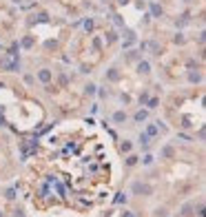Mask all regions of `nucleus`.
Masks as SVG:
<instances>
[{
  "label": "nucleus",
  "instance_id": "f257e3e1",
  "mask_svg": "<svg viewBox=\"0 0 206 217\" xmlns=\"http://www.w3.org/2000/svg\"><path fill=\"white\" fill-rule=\"evenodd\" d=\"M133 193H137V195H151L153 193V188L151 186H146V184H133Z\"/></svg>",
  "mask_w": 206,
  "mask_h": 217
},
{
  "label": "nucleus",
  "instance_id": "f03ea898",
  "mask_svg": "<svg viewBox=\"0 0 206 217\" xmlns=\"http://www.w3.org/2000/svg\"><path fill=\"white\" fill-rule=\"evenodd\" d=\"M0 69H11V71H16L18 69V62H11V60H9V58H0Z\"/></svg>",
  "mask_w": 206,
  "mask_h": 217
},
{
  "label": "nucleus",
  "instance_id": "7ed1b4c3",
  "mask_svg": "<svg viewBox=\"0 0 206 217\" xmlns=\"http://www.w3.org/2000/svg\"><path fill=\"white\" fill-rule=\"evenodd\" d=\"M38 80H40V82H44V84H47V82H51V71H49V69L38 71Z\"/></svg>",
  "mask_w": 206,
  "mask_h": 217
},
{
  "label": "nucleus",
  "instance_id": "20e7f679",
  "mask_svg": "<svg viewBox=\"0 0 206 217\" xmlns=\"http://www.w3.org/2000/svg\"><path fill=\"white\" fill-rule=\"evenodd\" d=\"M151 13H153V16H155V18H160V16H162V7H160V5H155V2H153V5H151Z\"/></svg>",
  "mask_w": 206,
  "mask_h": 217
},
{
  "label": "nucleus",
  "instance_id": "39448f33",
  "mask_svg": "<svg viewBox=\"0 0 206 217\" xmlns=\"http://www.w3.org/2000/svg\"><path fill=\"white\" fill-rule=\"evenodd\" d=\"M148 69H151V67H148V62H140L137 64V71L140 73H148Z\"/></svg>",
  "mask_w": 206,
  "mask_h": 217
},
{
  "label": "nucleus",
  "instance_id": "423d86ee",
  "mask_svg": "<svg viewBox=\"0 0 206 217\" xmlns=\"http://www.w3.org/2000/svg\"><path fill=\"white\" fill-rule=\"evenodd\" d=\"M113 120H115V122H124V120H126V113H124V111H118L115 115H113Z\"/></svg>",
  "mask_w": 206,
  "mask_h": 217
},
{
  "label": "nucleus",
  "instance_id": "0eeeda50",
  "mask_svg": "<svg viewBox=\"0 0 206 217\" xmlns=\"http://www.w3.org/2000/svg\"><path fill=\"white\" fill-rule=\"evenodd\" d=\"M135 120H137V122H144V120H146V111H137V113H135Z\"/></svg>",
  "mask_w": 206,
  "mask_h": 217
},
{
  "label": "nucleus",
  "instance_id": "6e6552de",
  "mask_svg": "<svg viewBox=\"0 0 206 217\" xmlns=\"http://www.w3.org/2000/svg\"><path fill=\"white\" fill-rule=\"evenodd\" d=\"M162 155H164V157H173V148H171V146H164V148H162Z\"/></svg>",
  "mask_w": 206,
  "mask_h": 217
},
{
  "label": "nucleus",
  "instance_id": "1a4fd4ad",
  "mask_svg": "<svg viewBox=\"0 0 206 217\" xmlns=\"http://www.w3.org/2000/svg\"><path fill=\"white\" fill-rule=\"evenodd\" d=\"M191 211H193V204H184V206H182V213H184V215H193Z\"/></svg>",
  "mask_w": 206,
  "mask_h": 217
},
{
  "label": "nucleus",
  "instance_id": "9d476101",
  "mask_svg": "<svg viewBox=\"0 0 206 217\" xmlns=\"http://www.w3.org/2000/svg\"><path fill=\"white\" fill-rule=\"evenodd\" d=\"M22 47H27V49L33 47V38H24V40H22Z\"/></svg>",
  "mask_w": 206,
  "mask_h": 217
},
{
  "label": "nucleus",
  "instance_id": "9b49d317",
  "mask_svg": "<svg viewBox=\"0 0 206 217\" xmlns=\"http://www.w3.org/2000/svg\"><path fill=\"white\" fill-rule=\"evenodd\" d=\"M189 80H191V82H200V80H202V75H200V73H191V75H189Z\"/></svg>",
  "mask_w": 206,
  "mask_h": 217
},
{
  "label": "nucleus",
  "instance_id": "f8f14e48",
  "mask_svg": "<svg viewBox=\"0 0 206 217\" xmlns=\"http://www.w3.org/2000/svg\"><path fill=\"white\" fill-rule=\"evenodd\" d=\"M155 133H157V126H148V129H146V135H148V137L155 135Z\"/></svg>",
  "mask_w": 206,
  "mask_h": 217
},
{
  "label": "nucleus",
  "instance_id": "ddd939ff",
  "mask_svg": "<svg viewBox=\"0 0 206 217\" xmlns=\"http://www.w3.org/2000/svg\"><path fill=\"white\" fill-rule=\"evenodd\" d=\"M135 162H137V157H135V155H129V157H126V164H129V166H133Z\"/></svg>",
  "mask_w": 206,
  "mask_h": 217
},
{
  "label": "nucleus",
  "instance_id": "4468645a",
  "mask_svg": "<svg viewBox=\"0 0 206 217\" xmlns=\"http://www.w3.org/2000/svg\"><path fill=\"white\" fill-rule=\"evenodd\" d=\"M140 144H144V146L148 144V135H146V133H142V135H140Z\"/></svg>",
  "mask_w": 206,
  "mask_h": 217
},
{
  "label": "nucleus",
  "instance_id": "2eb2a0df",
  "mask_svg": "<svg viewBox=\"0 0 206 217\" xmlns=\"http://www.w3.org/2000/svg\"><path fill=\"white\" fill-rule=\"evenodd\" d=\"M109 78H111V80H118L120 75H118V71H115V69H111V71H109Z\"/></svg>",
  "mask_w": 206,
  "mask_h": 217
},
{
  "label": "nucleus",
  "instance_id": "dca6fc26",
  "mask_svg": "<svg viewBox=\"0 0 206 217\" xmlns=\"http://www.w3.org/2000/svg\"><path fill=\"white\" fill-rule=\"evenodd\" d=\"M115 38H118V36H115V31H109V33H107V40H109V42H113Z\"/></svg>",
  "mask_w": 206,
  "mask_h": 217
},
{
  "label": "nucleus",
  "instance_id": "f3484780",
  "mask_svg": "<svg viewBox=\"0 0 206 217\" xmlns=\"http://www.w3.org/2000/svg\"><path fill=\"white\" fill-rule=\"evenodd\" d=\"M84 29L91 31V29H93V20H87V22H84Z\"/></svg>",
  "mask_w": 206,
  "mask_h": 217
},
{
  "label": "nucleus",
  "instance_id": "a211bd4d",
  "mask_svg": "<svg viewBox=\"0 0 206 217\" xmlns=\"http://www.w3.org/2000/svg\"><path fill=\"white\" fill-rule=\"evenodd\" d=\"M7 197H9V200H13V197H16V191H13V188H9V191H7Z\"/></svg>",
  "mask_w": 206,
  "mask_h": 217
},
{
  "label": "nucleus",
  "instance_id": "6ab92c4d",
  "mask_svg": "<svg viewBox=\"0 0 206 217\" xmlns=\"http://www.w3.org/2000/svg\"><path fill=\"white\" fill-rule=\"evenodd\" d=\"M87 93H96V84H87Z\"/></svg>",
  "mask_w": 206,
  "mask_h": 217
},
{
  "label": "nucleus",
  "instance_id": "aec40b11",
  "mask_svg": "<svg viewBox=\"0 0 206 217\" xmlns=\"http://www.w3.org/2000/svg\"><path fill=\"white\" fill-rule=\"evenodd\" d=\"M13 217H24V211H20V208H18V211L13 213Z\"/></svg>",
  "mask_w": 206,
  "mask_h": 217
},
{
  "label": "nucleus",
  "instance_id": "412c9836",
  "mask_svg": "<svg viewBox=\"0 0 206 217\" xmlns=\"http://www.w3.org/2000/svg\"><path fill=\"white\" fill-rule=\"evenodd\" d=\"M118 2H120V5H129V0H118Z\"/></svg>",
  "mask_w": 206,
  "mask_h": 217
},
{
  "label": "nucleus",
  "instance_id": "4be33fe9",
  "mask_svg": "<svg viewBox=\"0 0 206 217\" xmlns=\"http://www.w3.org/2000/svg\"><path fill=\"white\" fill-rule=\"evenodd\" d=\"M0 89H5V84H2V82H0Z\"/></svg>",
  "mask_w": 206,
  "mask_h": 217
},
{
  "label": "nucleus",
  "instance_id": "5701e85b",
  "mask_svg": "<svg viewBox=\"0 0 206 217\" xmlns=\"http://www.w3.org/2000/svg\"><path fill=\"white\" fill-rule=\"evenodd\" d=\"M184 2H191V0H184Z\"/></svg>",
  "mask_w": 206,
  "mask_h": 217
},
{
  "label": "nucleus",
  "instance_id": "b1692460",
  "mask_svg": "<svg viewBox=\"0 0 206 217\" xmlns=\"http://www.w3.org/2000/svg\"><path fill=\"white\" fill-rule=\"evenodd\" d=\"M0 217H2V213H0Z\"/></svg>",
  "mask_w": 206,
  "mask_h": 217
},
{
  "label": "nucleus",
  "instance_id": "393cba45",
  "mask_svg": "<svg viewBox=\"0 0 206 217\" xmlns=\"http://www.w3.org/2000/svg\"><path fill=\"white\" fill-rule=\"evenodd\" d=\"M13 2H18V0H13Z\"/></svg>",
  "mask_w": 206,
  "mask_h": 217
}]
</instances>
